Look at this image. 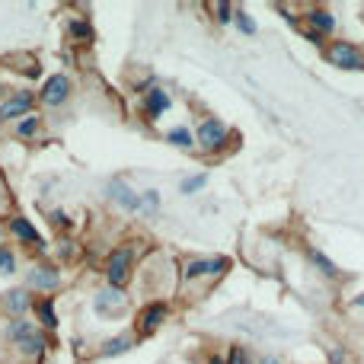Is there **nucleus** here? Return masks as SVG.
Listing matches in <instances>:
<instances>
[{
  "label": "nucleus",
  "instance_id": "obj_15",
  "mask_svg": "<svg viewBox=\"0 0 364 364\" xmlns=\"http://www.w3.org/2000/svg\"><path fill=\"white\" fill-rule=\"evenodd\" d=\"M307 16H310V23H314L316 32H333L336 19H333V13H329V10H320V6H316V10H310Z\"/></svg>",
  "mask_w": 364,
  "mask_h": 364
},
{
  "label": "nucleus",
  "instance_id": "obj_5",
  "mask_svg": "<svg viewBox=\"0 0 364 364\" xmlns=\"http://www.w3.org/2000/svg\"><path fill=\"white\" fill-rule=\"evenodd\" d=\"M230 269V259L224 256H208V259H192V262H186V272L182 275L186 278H205V275H224V272Z\"/></svg>",
  "mask_w": 364,
  "mask_h": 364
},
{
  "label": "nucleus",
  "instance_id": "obj_29",
  "mask_svg": "<svg viewBox=\"0 0 364 364\" xmlns=\"http://www.w3.org/2000/svg\"><path fill=\"white\" fill-rule=\"evenodd\" d=\"M259 364H278L275 358H262V361H259Z\"/></svg>",
  "mask_w": 364,
  "mask_h": 364
},
{
  "label": "nucleus",
  "instance_id": "obj_10",
  "mask_svg": "<svg viewBox=\"0 0 364 364\" xmlns=\"http://www.w3.org/2000/svg\"><path fill=\"white\" fill-rule=\"evenodd\" d=\"M170 109V93L166 90H160V87H154V90H147L144 93V112H147V119L151 122H157L160 115Z\"/></svg>",
  "mask_w": 364,
  "mask_h": 364
},
{
  "label": "nucleus",
  "instance_id": "obj_12",
  "mask_svg": "<svg viewBox=\"0 0 364 364\" xmlns=\"http://www.w3.org/2000/svg\"><path fill=\"white\" fill-rule=\"evenodd\" d=\"M10 233H13L16 240H23V243H42L38 230H36V227H32L26 218H19V214H16V218H10Z\"/></svg>",
  "mask_w": 364,
  "mask_h": 364
},
{
  "label": "nucleus",
  "instance_id": "obj_2",
  "mask_svg": "<svg viewBox=\"0 0 364 364\" xmlns=\"http://www.w3.org/2000/svg\"><path fill=\"white\" fill-rule=\"evenodd\" d=\"M132 259H134L132 246H122V250H115L112 256H109L106 278H109V284H112V288H122V284L128 282V275H132Z\"/></svg>",
  "mask_w": 364,
  "mask_h": 364
},
{
  "label": "nucleus",
  "instance_id": "obj_25",
  "mask_svg": "<svg viewBox=\"0 0 364 364\" xmlns=\"http://www.w3.org/2000/svg\"><path fill=\"white\" fill-rule=\"evenodd\" d=\"M230 364H250V358H246V348H233L230 352Z\"/></svg>",
  "mask_w": 364,
  "mask_h": 364
},
{
  "label": "nucleus",
  "instance_id": "obj_27",
  "mask_svg": "<svg viewBox=\"0 0 364 364\" xmlns=\"http://www.w3.org/2000/svg\"><path fill=\"white\" fill-rule=\"evenodd\" d=\"M51 220H55L58 227H64V224H68V220H64V211H55V214H51Z\"/></svg>",
  "mask_w": 364,
  "mask_h": 364
},
{
  "label": "nucleus",
  "instance_id": "obj_7",
  "mask_svg": "<svg viewBox=\"0 0 364 364\" xmlns=\"http://www.w3.org/2000/svg\"><path fill=\"white\" fill-rule=\"evenodd\" d=\"M68 93H70V80L64 74H55V77H48V80H45L42 102H45V106H61V102L68 100Z\"/></svg>",
  "mask_w": 364,
  "mask_h": 364
},
{
  "label": "nucleus",
  "instance_id": "obj_22",
  "mask_svg": "<svg viewBox=\"0 0 364 364\" xmlns=\"http://www.w3.org/2000/svg\"><path fill=\"white\" fill-rule=\"evenodd\" d=\"M205 182H208V176H205V173H201V176H192V179H186V182H182V192H198V188L201 186H205Z\"/></svg>",
  "mask_w": 364,
  "mask_h": 364
},
{
  "label": "nucleus",
  "instance_id": "obj_21",
  "mask_svg": "<svg viewBox=\"0 0 364 364\" xmlns=\"http://www.w3.org/2000/svg\"><path fill=\"white\" fill-rule=\"evenodd\" d=\"M166 141L176 147H192V134H188V128H173L170 134H166Z\"/></svg>",
  "mask_w": 364,
  "mask_h": 364
},
{
  "label": "nucleus",
  "instance_id": "obj_3",
  "mask_svg": "<svg viewBox=\"0 0 364 364\" xmlns=\"http://www.w3.org/2000/svg\"><path fill=\"white\" fill-rule=\"evenodd\" d=\"M326 58H329V64H336L342 70H364V55L352 42H333L326 48Z\"/></svg>",
  "mask_w": 364,
  "mask_h": 364
},
{
  "label": "nucleus",
  "instance_id": "obj_17",
  "mask_svg": "<svg viewBox=\"0 0 364 364\" xmlns=\"http://www.w3.org/2000/svg\"><path fill=\"white\" fill-rule=\"evenodd\" d=\"M132 348V336H119V339H109L106 346H102V355H122Z\"/></svg>",
  "mask_w": 364,
  "mask_h": 364
},
{
  "label": "nucleus",
  "instance_id": "obj_9",
  "mask_svg": "<svg viewBox=\"0 0 364 364\" xmlns=\"http://www.w3.org/2000/svg\"><path fill=\"white\" fill-rule=\"evenodd\" d=\"M96 310H100V314H122V310H125V294H122V288H112V284H109L106 291H100V294H96Z\"/></svg>",
  "mask_w": 364,
  "mask_h": 364
},
{
  "label": "nucleus",
  "instance_id": "obj_18",
  "mask_svg": "<svg viewBox=\"0 0 364 364\" xmlns=\"http://www.w3.org/2000/svg\"><path fill=\"white\" fill-rule=\"evenodd\" d=\"M38 125H42V119H38V115H26V119L16 125V134H19V138H32V134L38 132Z\"/></svg>",
  "mask_w": 364,
  "mask_h": 364
},
{
  "label": "nucleus",
  "instance_id": "obj_16",
  "mask_svg": "<svg viewBox=\"0 0 364 364\" xmlns=\"http://www.w3.org/2000/svg\"><path fill=\"white\" fill-rule=\"evenodd\" d=\"M310 259H314V262H316V269H320V272H323V275H326V278H336V275H339V269H336V265L329 262V259L323 256L320 250H310Z\"/></svg>",
  "mask_w": 364,
  "mask_h": 364
},
{
  "label": "nucleus",
  "instance_id": "obj_30",
  "mask_svg": "<svg viewBox=\"0 0 364 364\" xmlns=\"http://www.w3.org/2000/svg\"><path fill=\"white\" fill-rule=\"evenodd\" d=\"M358 304H361V307H364V294H361V297H358Z\"/></svg>",
  "mask_w": 364,
  "mask_h": 364
},
{
  "label": "nucleus",
  "instance_id": "obj_11",
  "mask_svg": "<svg viewBox=\"0 0 364 364\" xmlns=\"http://www.w3.org/2000/svg\"><path fill=\"white\" fill-rule=\"evenodd\" d=\"M58 282H61V278H58V272L48 269V265L29 272V284H32V288H38V291H55Z\"/></svg>",
  "mask_w": 364,
  "mask_h": 364
},
{
  "label": "nucleus",
  "instance_id": "obj_8",
  "mask_svg": "<svg viewBox=\"0 0 364 364\" xmlns=\"http://www.w3.org/2000/svg\"><path fill=\"white\" fill-rule=\"evenodd\" d=\"M32 102H36V96H32V93H13L6 102H0V122L19 119V115H29Z\"/></svg>",
  "mask_w": 364,
  "mask_h": 364
},
{
  "label": "nucleus",
  "instance_id": "obj_19",
  "mask_svg": "<svg viewBox=\"0 0 364 364\" xmlns=\"http://www.w3.org/2000/svg\"><path fill=\"white\" fill-rule=\"evenodd\" d=\"M68 32H70L74 38H80V42H90V38H93V29H90L83 19H70V23H68Z\"/></svg>",
  "mask_w": 364,
  "mask_h": 364
},
{
  "label": "nucleus",
  "instance_id": "obj_20",
  "mask_svg": "<svg viewBox=\"0 0 364 364\" xmlns=\"http://www.w3.org/2000/svg\"><path fill=\"white\" fill-rule=\"evenodd\" d=\"M16 269V256H13L10 246H0V275H10Z\"/></svg>",
  "mask_w": 364,
  "mask_h": 364
},
{
  "label": "nucleus",
  "instance_id": "obj_4",
  "mask_svg": "<svg viewBox=\"0 0 364 364\" xmlns=\"http://www.w3.org/2000/svg\"><path fill=\"white\" fill-rule=\"evenodd\" d=\"M224 141H227V128L220 125L218 119H205L198 125V147L205 154H214V151H220L224 147Z\"/></svg>",
  "mask_w": 364,
  "mask_h": 364
},
{
  "label": "nucleus",
  "instance_id": "obj_13",
  "mask_svg": "<svg viewBox=\"0 0 364 364\" xmlns=\"http://www.w3.org/2000/svg\"><path fill=\"white\" fill-rule=\"evenodd\" d=\"M36 316H38V323H42L45 329H55L58 326V316H55V304H51V297L36 301Z\"/></svg>",
  "mask_w": 364,
  "mask_h": 364
},
{
  "label": "nucleus",
  "instance_id": "obj_28",
  "mask_svg": "<svg viewBox=\"0 0 364 364\" xmlns=\"http://www.w3.org/2000/svg\"><path fill=\"white\" fill-rule=\"evenodd\" d=\"M208 364H227V361H220V355H211V361Z\"/></svg>",
  "mask_w": 364,
  "mask_h": 364
},
{
  "label": "nucleus",
  "instance_id": "obj_26",
  "mask_svg": "<svg viewBox=\"0 0 364 364\" xmlns=\"http://www.w3.org/2000/svg\"><path fill=\"white\" fill-rule=\"evenodd\" d=\"M307 38H310V42H314V45H320V42H323V32L310 29V32H307Z\"/></svg>",
  "mask_w": 364,
  "mask_h": 364
},
{
  "label": "nucleus",
  "instance_id": "obj_1",
  "mask_svg": "<svg viewBox=\"0 0 364 364\" xmlns=\"http://www.w3.org/2000/svg\"><path fill=\"white\" fill-rule=\"evenodd\" d=\"M6 336L16 342V348H23V352H29V355H42L45 352L42 333H38L32 323H26V320H13L10 326H6Z\"/></svg>",
  "mask_w": 364,
  "mask_h": 364
},
{
  "label": "nucleus",
  "instance_id": "obj_14",
  "mask_svg": "<svg viewBox=\"0 0 364 364\" xmlns=\"http://www.w3.org/2000/svg\"><path fill=\"white\" fill-rule=\"evenodd\" d=\"M26 307H29V294L26 291H10V294L4 297V310L6 314H26Z\"/></svg>",
  "mask_w": 364,
  "mask_h": 364
},
{
  "label": "nucleus",
  "instance_id": "obj_6",
  "mask_svg": "<svg viewBox=\"0 0 364 364\" xmlns=\"http://www.w3.org/2000/svg\"><path fill=\"white\" fill-rule=\"evenodd\" d=\"M166 314H170V307H166L164 301H157V304H147V307L141 310V316H138V329H141V336H151V333H157V329L164 326Z\"/></svg>",
  "mask_w": 364,
  "mask_h": 364
},
{
  "label": "nucleus",
  "instance_id": "obj_23",
  "mask_svg": "<svg viewBox=\"0 0 364 364\" xmlns=\"http://www.w3.org/2000/svg\"><path fill=\"white\" fill-rule=\"evenodd\" d=\"M214 13H218V19H220V23H230V13H233V6L230 4H218V6H214Z\"/></svg>",
  "mask_w": 364,
  "mask_h": 364
},
{
  "label": "nucleus",
  "instance_id": "obj_24",
  "mask_svg": "<svg viewBox=\"0 0 364 364\" xmlns=\"http://www.w3.org/2000/svg\"><path fill=\"white\" fill-rule=\"evenodd\" d=\"M237 26H240V29H243V32H250V36H252V32H256V23H252V19L246 16V13H237Z\"/></svg>",
  "mask_w": 364,
  "mask_h": 364
}]
</instances>
